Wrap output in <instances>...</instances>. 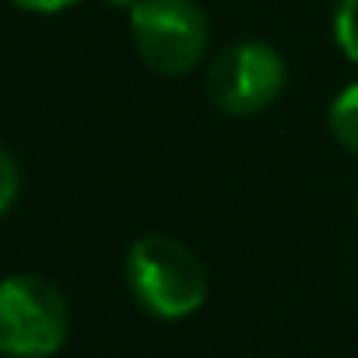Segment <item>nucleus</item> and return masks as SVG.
Returning <instances> with one entry per match:
<instances>
[{
	"mask_svg": "<svg viewBox=\"0 0 358 358\" xmlns=\"http://www.w3.org/2000/svg\"><path fill=\"white\" fill-rule=\"evenodd\" d=\"M130 299L155 320L176 323L208 302V271L201 257L165 232L137 236L123 257Z\"/></svg>",
	"mask_w": 358,
	"mask_h": 358,
	"instance_id": "nucleus-1",
	"label": "nucleus"
},
{
	"mask_svg": "<svg viewBox=\"0 0 358 358\" xmlns=\"http://www.w3.org/2000/svg\"><path fill=\"white\" fill-rule=\"evenodd\" d=\"M71 334L67 295L36 271L0 278V355L53 358Z\"/></svg>",
	"mask_w": 358,
	"mask_h": 358,
	"instance_id": "nucleus-2",
	"label": "nucleus"
},
{
	"mask_svg": "<svg viewBox=\"0 0 358 358\" xmlns=\"http://www.w3.org/2000/svg\"><path fill=\"white\" fill-rule=\"evenodd\" d=\"M130 39L144 67L162 78H183L204 64L211 22L197 0H141L130 11Z\"/></svg>",
	"mask_w": 358,
	"mask_h": 358,
	"instance_id": "nucleus-3",
	"label": "nucleus"
},
{
	"mask_svg": "<svg viewBox=\"0 0 358 358\" xmlns=\"http://www.w3.org/2000/svg\"><path fill=\"white\" fill-rule=\"evenodd\" d=\"M288 85V64L281 50L264 39H239L218 50L208 64V102L232 120L264 113L281 99Z\"/></svg>",
	"mask_w": 358,
	"mask_h": 358,
	"instance_id": "nucleus-4",
	"label": "nucleus"
},
{
	"mask_svg": "<svg viewBox=\"0 0 358 358\" xmlns=\"http://www.w3.org/2000/svg\"><path fill=\"white\" fill-rule=\"evenodd\" d=\"M327 123H330L334 141L344 151L358 155V81H351L348 88L337 92V99L327 109Z\"/></svg>",
	"mask_w": 358,
	"mask_h": 358,
	"instance_id": "nucleus-5",
	"label": "nucleus"
},
{
	"mask_svg": "<svg viewBox=\"0 0 358 358\" xmlns=\"http://www.w3.org/2000/svg\"><path fill=\"white\" fill-rule=\"evenodd\" d=\"M334 43L358 67V0H337V8H334Z\"/></svg>",
	"mask_w": 358,
	"mask_h": 358,
	"instance_id": "nucleus-6",
	"label": "nucleus"
},
{
	"mask_svg": "<svg viewBox=\"0 0 358 358\" xmlns=\"http://www.w3.org/2000/svg\"><path fill=\"white\" fill-rule=\"evenodd\" d=\"M18 194H22V169H18V158L0 144V218H4L15 204H18Z\"/></svg>",
	"mask_w": 358,
	"mask_h": 358,
	"instance_id": "nucleus-7",
	"label": "nucleus"
},
{
	"mask_svg": "<svg viewBox=\"0 0 358 358\" xmlns=\"http://www.w3.org/2000/svg\"><path fill=\"white\" fill-rule=\"evenodd\" d=\"M18 11H29V15H60V11H71L78 8L81 0H11Z\"/></svg>",
	"mask_w": 358,
	"mask_h": 358,
	"instance_id": "nucleus-8",
	"label": "nucleus"
},
{
	"mask_svg": "<svg viewBox=\"0 0 358 358\" xmlns=\"http://www.w3.org/2000/svg\"><path fill=\"white\" fill-rule=\"evenodd\" d=\"M102 4H106V8H116V11H127V15H130V11L141 4V0H102Z\"/></svg>",
	"mask_w": 358,
	"mask_h": 358,
	"instance_id": "nucleus-9",
	"label": "nucleus"
},
{
	"mask_svg": "<svg viewBox=\"0 0 358 358\" xmlns=\"http://www.w3.org/2000/svg\"><path fill=\"white\" fill-rule=\"evenodd\" d=\"M0 358H4V355H0Z\"/></svg>",
	"mask_w": 358,
	"mask_h": 358,
	"instance_id": "nucleus-10",
	"label": "nucleus"
}]
</instances>
